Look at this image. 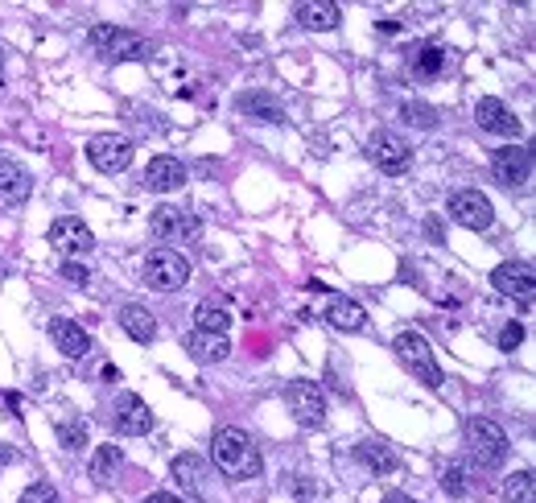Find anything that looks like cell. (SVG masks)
<instances>
[{
  "label": "cell",
  "mask_w": 536,
  "mask_h": 503,
  "mask_svg": "<svg viewBox=\"0 0 536 503\" xmlns=\"http://www.w3.org/2000/svg\"><path fill=\"white\" fill-rule=\"evenodd\" d=\"M227 326H231V314H227L223 301L207 297V301H198V306H194V330H203V334H227Z\"/></svg>",
  "instance_id": "24"
},
{
  "label": "cell",
  "mask_w": 536,
  "mask_h": 503,
  "mask_svg": "<svg viewBox=\"0 0 536 503\" xmlns=\"http://www.w3.org/2000/svg\"><path fill=\"white\" fill-rule=\"evenodd\" d=\"M50 339H54V347H58L66 359H83V355L91 351L87 330L75 326L71 318H54V322H50Z\"/></svg>",
  "instance_id": "22"
},
{
  "label": "cell",
  "mask_w": 536,
  "mask_h": 503,
  "mask_svg": "<svg viewBox=\"0 0 536 503\" xmlns=\"http://www.w3.org/2000/svg\"><path fill=\"white\" fill-rule=\"evenodd\" d=\"M236 108L248 120H260V124H285V104L277 95H268V91H244L236 99Z\"/></svg>",
  "instance_id": "19"
},
{
  "label": "cell",
  "mask_w": 536,
  "mask_h": 503,
  "mask_svg": "<svg viewBox=\"0 0 536 503\" xmlns=\"http://www.w3.org/2000/svg\"><path fill=\"white\" fill-rule=\"evenodd\" d=\"M87 42L99 58H108V62H141V58L153 54L149 38H141L137 29H120V25H91Z\"/></svg>",
  "instance_id": "3"
},
{
  "label": "cell",
  "mask_w": 536,
  "mask_h": 503,
  "mask_svg": "<svg viewBox=\"0 0 536 503\" xmlns=\"http://www.w3.org/2000/svg\"><path fill=\"white\" fill-rule=\"evenodd\" d=\"M149 227L153 236L165 240V244H186V240H198V219L182 207H157L149 215Z\"/></svg>",
  "instance_id": "12"
},
{
  "label": "cell",
  "mask_w": 536,
  "mask_h": 503,
  "mask_svg": "<svg viewBox=\"0 0 536 503\" xmlns=\"http://www.w3.org/2000/svg\"><path fill=\"white\" fill-rule=\"evenodd\" d=\"M62 277L71 281V285H87V268L75 264V260H62Z\"/></svg>",
  "instance_id": "35"
},
{
  "label": "cell",
  "mask_w": 536,
  "mask_h": 503,
  "mask_svg": "<svg viewBox=\"0 0 536 503\" xmlns=\"http://www.w3.org/2000/svg\"><path fill=\"white\" fill-rule=\"evenodd\" d=\"M504 499H508V503H536V479H532V471H516V475H508V483H504Z\"/></svg>",
  "instance_id": "28"
},
{
  "label": "cell",
  "mask_w": 536,
  "mask_h": 503,
  "mask_svg": "<svg viewBox=\"0 0 536 503\" xmlns=\"http://www.w3.org/2000/svg\"><path fill=\"white\" fill-rule=\"evenodd\" d=\"M0 83H5V46H0Z\"/></svg>",
  "instance_id": "38"
},
{
  "label": "cell",
  "mask_w": 536,
  "mask_h": 503,
  "mask_svg": "<svg viewBox=\"0 0 536 503\" xmlns=\"http://www.w3.org/2000/svg\"><path fill=\"white\" fill-rule=\"evenodd\" d=\"M524 343V326L520 322H508L504 330H499V347H504V351H516Z\"/></svg>",
  "instance_id": "34"
},
{
  "label": "cell",
  "mask_w": 536,
  "mask_h": 503,
  "mask_svg": "<svg viewBox=\"0 0 536 503\" xmlns=\"http://www.w3.org/2000/svg\"><path fill=\"white\" fill-rule=\"evenodd\" d=\"M462 442H466V454L475 458L479 471H495V466H504L508 454H512V442L504 425H495L491 417H471L462 429Z\"/></svg>",
  "instance_id": "2"
},
{
  "label": "cell",
  "mask_w": 536,
  "mask_h": 503,
  "mask_svg": "<svg viewBox=\"0 0 536 503\" xmlns=\"http://www.w3.org/2000/svg\"><path fill=\"white\" fill-rule=\"evenodd\" d=\"M475 120L483 132H491V137H508L516 141L520 137V116L504 104V99H495V95H483L479 104H475Z\"/></svg>",
  "instance_id": "14"
},
{
  "label": "cell",
  "mask_w": 536,
  "mask_h": 503,
  "mask_svg": "<svg viewBox=\"0 0 536 503\" xmlns=\"http://www.w3.org/2000/svg\"><path fill=\"white\" fill-rule=\"evenodd\" d=\"M392 351H396L400 367H405L409 376H417L425 388H442V380H446V376H442L438 359H433V347H429V339H425V334H417V330H405V334H396Z\"/></svg>",
  "instance_id": "4"
},
{
  "label": "cell",
  "mask_w": 536,
  "mask_h": 503,
  "mask_svg": "<svg viewBox=\"0 0 536 503\" xmlns=\"http://www.w3.org/2000/svg\"><path fill=\"white\" fill-rule=\"evenodd\" d=\"M54 433H58V442H62L66 450H71V454L87 446V425H83V421H58Z\"/></svg>",
  "instance_id": "29"
},
{
  "label": "cell",
  "mask_w": 536,
  "mask_h": 503,
  "mask_svg": "<svg viewBox=\"0 0 536 503\" xmlns=\"http://www.w3.org/2000/svg\"><path fill=\"white\" fill-rule=\"evenodd\" d=\"M124 466V450L120 446H95L91 454V479L95 483H112V475Z\"/></svg>",
  "instance_id": "26"
},
{
  "label": "cell",
  "mask_w": 536,
  "mask_h": 503,
  "mask_svg": "<svg viewBox=\"0 0 536 503\" xmlns=\"http://www.w3.org/2000/svg\"><path fill=\"white\" fill-rule=\"evenodd\" d=\"M326 326H334V330H343V334H359L363 326H367V314H363V306L359 301H351V297H330L326 301Z\"/></svg>",
  "instance_id": "21"
},
{
  "label": "cell",
  "mask_w": 536,
  "mask_h": 503,
  "mask_svg": "<svg viewBox=\"0 0 536 503\" xmlns=\"http://www.w3.org/2000/svg\"><path fill=\"white\" fill-rule=\"evenodd\" d=\"M145 186L157 190V194H170V190H182L186 186V165L178 157H153L145 165Z\"/></svg>",
  "instance_id": "16"
},
{
  "label": "cell",
  "mask_w": 536,
  "mask_h": 503,
  "mask_svg": "<svg viewBox=\"0 0 536 503\" xmlns=\"http://www.w3.org/2000/svg\"><path fill=\"white\" fill-rule=\"evenodd\" d=\"M380 503H417V499H409V495H400V491H388Z\"/></svg>",
  "instance_id": "37"
},
{
  "label": "cell",
  "mask_w": 536,
  "mask_h": 503,
  "mask_svg": "<svg viewBox=\"0 0 536 503\" xmlns=\"http://www.w3.org/2000/svg\"><path fill=\"white\" fill-rule=\"evenodd\" d=\"M9 458H13V454H9V450H0V466H5V462H9Z\"/></svg>",
  "instance_id": "39"
},
{
  "label": "cell",
  "mask_w": 536,
  "mask_h": 503,
  "mask_svg": "<svg viewBox=\"0 0 536 503\" xmlns=\"http://www.w3.org/2000/svg\"><path fill=\"white\" fill-rule=\"evenodd\" d=\"M25 194H29V174L21 170L17 161H5V157H0V203H5V207H17Z\"/></svg>",
  "instance_id": "23"
},
{
  "label": "cell",
  "mask_w": 536,
  "mask_h": 503,
  "mask_svg": "<svg viewBox=\"0 0 536 503\" xmlns=\"http://www.w3.org/2000/svg\"><path fill=\"white\" fill-rule=\"evenodd\" d=\"M442 487H446V495H466L471 491V471H466L462 462H450L442 471Z\"/></svg>",
  "instance_id": "30"
},
{
  "label": "cell",
  "mask_w": 536,
  "mask_h": 503,
  "mask_svg": "<svg viewBox=\"0 0 536 503\" xmlns=\"http://www.w3.org/2000/svg\"><path fill=\"white\" fill-rule=\"evenodd\" d=\"M211 458H215L219 471H223L227 479H236V483L260 479V471H264L260 446L252 442V433H244V429H236V425L215 429V438H211Z\"/></svg>",
  "instance_id": "1"
},
{
  "label": "cell",
  "mask_w": 536,
  "mask_h": 503,
  "mask_svg": "<svg viewBox=\"0 0 536 503\" xmlns=\"http://www.w3.org/2000/svg\"><path fill=\"white\" fill-rule=\"evenodd\" d=\"M182 347H186V355H190L194 363H203V367L223 363V359L231 355L227 334H203V330H190L186 339H182Z\"/></svg>",
  "instance_id": "17"
},
{
  "label": "cell",
  "mask_w": 536,
  "mask_h": 503,
  "mask_svg": "<svg viewBox=\"0 0 536 503\" xmlns=\"http://www.w3.org/2000/svg\"><path fill=\"white\" fill-rule=\"evenodd\" d=\"M442 62H446V54L438 46H421L417 50V75H438Z\"/></svg>",
  "instance_id": "32"
},
{
  "label": "cell",
  "mask_w": 536,
  "mask_h": 503,
  "mask_svg": "<svg viewBox=\"0 0 536 503\" xmlns=\"http://www.w3.org/2000/svg\"><path fill=\"white\" fill-rule=\"evenodd\" d=\"M355 454H359L367 466H372L376 475H388V471H396V466H400V462H396V454H392L384 442H359V446H355Z\"/></svg>",
  "instance_id": "27"
},
{
  "label": "cell",
  "mask_w": 536,
  "mask_h": 503,
  "mask_svg": "<svg viewBox=\"0 0 536 503\" xmlns=\"http://www.w3.org/2000/svg\"><path fill=\"white\" fill-rule=\"evenodd\" d=\"M112 425H116L120 438H141V433H149V429H153V409L145 405V400H141L137 392H120Z\"/></svg>",
  "instance_id": "15"
},
{
  "label": "cell",
  "mask_w": 536,
  "mask_h": 503,
  "mask_svg": "<svg viewBox=\"0 0 536 503\" xmlns=\"http://www.w3.org/2000/svg\"><path fill=\"white\" fill-rule=\"evenodd\" d=\"M190 281V260L174 248H157L145 256V285L157 293H178Z\"/></svg>",
  "instance_id": "5"
},
{
  "label": "cell",
  "mask_w": 536,
  "mask_h": 503,
  "mask_svg": "<svg viewBox=\"0 0 536 503\" xmlns=\"http://www.w3.org/2000/svg\"><path fill=\"white\" fill-rule=\"evenodd\" d=\"M491 285L504 293V297H516V301H528L536 293V268L528 260H504L491 268Z\"/></svg>",
  "instance_id": "11"
},
{
  "label": "cell",
  "mask_w": 536,
  "mask_h": 503,
  "mask_svg": "<svg viewBox=\"0 0 536 503\" xmlns=\"http://www.w3.org/2000/svg\"><path fill=\"white\" fill-rule=\"evenodd\" d=\"M367 157H372L376 170L396 178V174H405L413 165V145L400 137V132H392V128H376L372 141H367Z\"/></svg>",
  "instance_id": "7"
},
{
  "label": "cell",
  "mask_w": 536,
  "mask_h": 503,
  "mask_svg": "<svg viewBox=\"0 0 536 503\" xmlns=\"http://www.w3.org/2000/svg\"><path fill=\"white\" fill-rule=\"evenodd\" d=\"M132 141L120 137V132H95V137L87 141V161L95 165L99 174H124L132 165Z\"/></svg>",
  "instance_id": "8"
},
{
  "label": "cell",
  "mask_w": 536,
  "mask_h": 503,
  "mask_svg": "<svg viewBox=\"0 0 536 503\" xmlns=\"http://www.w3.org/2000/svg\"><path fill=\"white\" fill-rule=\"evenodd\" d=\"M285 405L301 429H322L326 425V392L314 380H289L285 384Z\"/></svg>",
  "instance_id": "6"
},
{
  "label": "cell",
  "mask_w": 536,
  "mask_h": 503,
  "mask_svg": "<svg viewBox=\"0 0 536 503\" xmlns=\"http://www.w3.org/2000/svg\"><path fill=\"white\" fill-rule=\"evenodd\" d=\"M17 503H58V491H54V483H29Z\"/></svg>",
  "instance_id": "33"
},
{
  "label": "cell",
  "mask_w": 536,
  "mask_h": 503,
  "mask_svg": "<svg viewBox=\"0 0 536 503\" xmlns=\"http://www.w3.org/2000/svg\"><path fill=\"white\" fill-rule=\"evenodd\" d=\"M0 273H5V268H0Z\"/></svg>",
  "instance_id": "40"
},
{
  "label": "cell",
  "mask_w": 536,
  "mask_h": 503,
  "mask_svg": "<svg viewBox=\"0 0 536 503\" xmlns=\"http://www.w3.org/2000/svg\"><path fill=\"white\" fill-rule=\"evenodd\" d=\"M170 475H174V483H182L186 491H198V487H203L207 466H203V458H198V454H178V458L170 462Z\"/></svg>",
  "instance_id": "25"
},
{
  "label": "cell",
  "mask_w": 536,
  "mask_h": 503,
  "mask_svg": "<svg viewBox=\"0 0 536 503\" xmlns=\"http://www.w3.org/2000/svg\"><path fill=\"white\" fill-rule=\"evenodd\" d=\"M120 330L128 334L132 343H153L157 339V318L141 306V301H128V306H120Z\"/></svg>",
  "instance_id": "20"
},
{
  "label": "cell",
  "mask_w": 536,
  "mask_h": 503,
  "mask_svg": "<svg viewBox=\"0 0 536 503\" xmlns=\"http://www.w3.org/2000/svg\"><path fill=\"white\" fill-rule=\"evenodd\" d=\"M145 503H182V499H178V495H170V491H153Z\"/></svg>",
  "instance_id": "36"
},
{
  "label": "cell",
  "mask_w": 536,
  "mask_h": 503,
  "mask_svg": "<svg viewBox=\"0 0 536 503\" xmlns=\"http://www.w3.org/2000/svg\"><path fill=\"white\" fill-rule=\"evenodd\" d=\"M293 17H297L301 29H314V33H330V29L343 25L339 5H330V0H301V5L293 9Z\"/></svg>",
  "instance_id": "18"
},
{
  "label": "cell",
  "mask_w": 536,
  "mask_h": 503,
  "mask_svg": "<svg viewBox=\"0 0 536 503\" xmlns=\"http://www.w3.org/2000/svg\"><path fill=\"white\" fill-rule=\"evenodd\" d=\"M405 120L417 124V128H438V112H433L429 104H417V99L405 104Z\"/></svg>",
  "instance_id": "31"
},
{
  "label": "cell",
  "mask_w": 536,
  "mask_h": 503,
  "mask_svg": "<svg viewBox=\"0 0 536 503\" xmlns=\"http://www.w3.org/2000/svg\"><path fill=\"white\" fill-rule=\"evenodd\" d=\"M491 174H495L499 186H508V190L528 186V178H532V153H528L524 145L495 149V157H491Z\"/></svg>",
  "instance_id": "13"
},
{
  "label": "cell",
  "mask_w": 536,
  "mask_h": 503,
  "mask_svg": "<svg viewBox=\"0 0 536 503\" xmlns=\"http://www.w3.org/2000/svg\"><path fill=\"white\" fill-rule=\"evenodd\" d=\"M446 215L462 227H471V231H487L495 223V207L483 190H454L450 203H446Z\"/></svg>",
  "instance_id": "10"
},
{
  "label": "cell",
  "mask_w": 536,
  "mask_h": 503,
  "mask_svg": "<svg viewBox=\"0 0 536 503\" xmlns=\"http://www.w3.org/2000/svg\"><path fill=\"white\" fill-rule=\"evenodd\" d=\"M50 248H54L62 260L91 256L95 236H91V227H87L79 215H62V219H54V223H50Z\"/></svg>",
  "instance_id": "9"
}]
</instances>
